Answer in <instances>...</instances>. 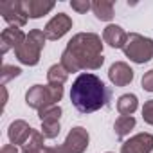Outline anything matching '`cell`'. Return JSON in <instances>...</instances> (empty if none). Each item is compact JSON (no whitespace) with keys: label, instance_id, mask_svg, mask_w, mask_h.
Wrapping results in <instances>:
<instances>
[{"label":"cell","instance_id":"cell-1","mask_svg":"<svg viewBox=\"0 0 153 153\" xmlns=\"http://www.w3.org/2000/svg\"><path fill=\"white\" fill-rule=\"evenodd\" d=\"M105 63L103 42L96 33H78L74 34L65 51L61 52L59 65L70 74L79 70H97Z\"/></svg>","mask_w":153,"mask_h":153},{"label":"cell","instance_id":"cell-2","mask_svg":"<svg viewBox=\"0 0 153 153\" xmlns=\"http://www.w3.org/2000/svg\"><path fill=\"white\" fill-rule=\"evenodd\" d=\"M110 88L96 74L81 72L70 87V101L81 114H92L101 110L110 101Z\"/></svg>","mask_w":153,"mask_h":153},{"label":"cell","instance_id":"cell-3","mask_svg":"<svg viewBox=\"0 0 153 153\" xmlns=\"http://www.w3.org/2000/svg\"><path fill=\"white\" fill-rule=\"evenodd\" d=\"M63 97V87H52V85H33L25 92V103L29 108L43 110L49 106H54Z\"/></svg>","mask_w":153,"mask_h":153},{"label":"cell","instance_id":"cell-4","mask_svg":"<svg viewBox=\"0 0 153 153\" xmlns=\"http://www.w3.org/2000/svg\"><path fill=\"white\" fill-rule=\"evenodd\" d=\"M45 40H47V36H45V33H43L42 29H33V31H29L25 42H24L22 47L15 52L16 58H18V61L24 63V65H29V67L38 65L40 54H42V51H43V47H45Z\"/></svg>","mask_w":153,"mask_h":153},{"label":"cell","instance_id":"cell-5","mask_svg":"<svg viewBox=\"0 0 153 153\" xmlns=\"http://www.w3.org/2000/svg\"><path fill=\"white\" fill-rule=\"evenodd\" d=\"M126 58L133 63H148L153 58V40L148 36H142L139 33H130L126 38V43L123 47Z\"/></svg>","mask_w":153,"mask_h":153},{"label":"cell","instance_id":"cell-6","mask_svg":"<svg viewBox=\"0 0 153 153\" xmlns=\"http://www.w3.org/2000/svg\"><path fill=\"white\" fill-rule=\"evenodd\" d=\"M0 15L9 24V27H24L27 22V13L22 0H4L0 2Z\"/></svg>","mask_w":153,"mask_h":153},{"label":"cell","instance_id":"cell-7","mask_svg":"<svg viewBox=\"0 0 153 153\" xmlns=\"http://www.w3.org/2000/svg\"><path fill=\"white\" fill-rule=\"evenodd\" d=\"M38 117L42 121V133L45 135V139H56L61 131V126H59L61 108L58 105L43 108L38 112Z\"/></svg>","mask_w":153,"mask_h":153},{"label":"cell","instance_id":"cell-8","mask_svg":"<svg viewBox=\"0 0 153 153\" xmlns=\"http://www.w3.org/2000/svg\"><path fill=\"white\" fill-rule=\"evenodd\" d=\"M88 140H90L88 131L83 126H76L68 131V135L61 146L67 153H83L88 148Z\"/></svg>","mask_w":153,"mask_h":153},{"label":"cell","instance_id":"cell-9","mask_svg":"<svg viewBox=\"0 0 153 153\" xmlns=\"http://www.w3.org/2000/svg\"><path fill=\"white\" fill-rule=\"evenodd\" d=\"M70 29H72V18H70L68 15H65V13H58V15H54V16L47 22L43 33H45L47 40H59V38L65 36Z\"/></svg>","mask_w":153,"mask_h":153},{"label":"cell","instance_id":"cell-10","mask_svg":"<svg viewBox=\"0 0 153 153\" xmlns=\"http://www.w3.org/2000/svg\"><path fill=\"white\" fill-rule=\"evenodd\" d=\"M153 149V135L151 133H137L123 142L121 153H149Z\"/></svg>","mask_w":153,"mask_h":153},{"label":"cell","instance_id":"cell-11","mask_svg":"<svg viewBox=\"0 0 153 153\" xmlns=\"http://www.w3.org/2000/svg\"><path fill=\"white\" fill-rule=\"evenodd\" d=\"M25 38H27V34L22 29H18V27H7V29H4L2 34H0V52L6 54L11 49L16 52L22 47V43L25 42Z\"/></svg>","mask_w":153,"mask_h":153},{"label":"cell","instance_id":"cell-12","mask_svg":"<svg viewBox=\"0 0 153 153\" xmlns=\"http://www.w3.org/2000/svg\"><path fill=\"white\" fill-rule=\"evenodd\" d=\"M108 78L115 87H126L133 79V68L124 61H115L108 68Z\"/></svg>","mask_w":153,"mask_h":153},{"label":"cell","instance_id":"cell-13","mask_svg":"<svg viewBox=\"0 0 153 153\" xmlns=\"http://www.w3.org/2000/svg\"><path fill=\"white\" fill-rule=\"evenodd\" d=\"M33 128L29 126V123H25V121H22V119H16V121H13L11 124H9V130H7V137H9V140H11V144H25L27 140H29V137L33 135Z\"/></svg>","mask_w":153,"mask_h":153},{"label":"cell","instance_id":"cell-14","mask_svg":"<svg viewBox=\"0 0 153 153\" xmlns=\"http://www.w3.org/2000/svg\"><path fill=\"white\" fill-rule=\"evenodd\" d=\"M126 38H128V34L124 33V29L121 25H115V24L106 25L103 31V42L114 49H123L126 43Z\"/></svg>","mask_w":153,"mask_h":153},{"label":"cell","instance_id":"cell-15","mask_svg":"<svg viewBox=\"0 0 153 153\" xmlns=\"http://www.w3.org/2000/svg\"><path fill=\"white\" fill-rule=\"evenodd\" d=\"M24 7L29 18H42L43 15L51 13L54 9V2L47 0H24Z\"/></svg>","mask_w":153,"mask_h":153},{"label":"cell","instance_id":"cell-16","mask_svg":"<svg viewBox=\"0 0 153 153\" xmlns=\"http://www.w3.org/2000/svg\"><path fill=\"white\" fill-rule=\"evenodd\" d=\"M92 11H94L97 20L110 22L114 18V2H110V0H94L92 2Z\"/></svg>","mask_w":153,"mask_h":153},{"label":"cell","instance_id":"cell-17","mask_svg":"<svg viewBox=\"0 0 153 153\" xmlns=\"http://www.w3.org/2000/svg\"><path fill=\"white\" fill-rule=\"evenodd\" d=\"M139 108V99L135 94H123L117 99V112L121 115H131Z\"/></svg>","mask_w":153,"mask_h":153},{"label":"cell","instance_id":"cell-18","mask_svg":"<svg viewBox=\"0 0 153 153\" xmlns=\"http://www.w3.org/2000/svg\"><path fill=\"white\" fill-rule=\"evenodd\" d=\"M135 128V117L133 115H119L115 124H114V130H115V135L117 139H124L130 135V131Z\"/></svg>","mask_w":153,"mask_h":153},{"label":"cell","instance_id":"cell-19","mask_svg":"<svg viewBox=\"0 0 153 153\" xmlns=\"http://www.w3.org/2000/svg\"><path fill=\"white\" fill-rule=\"evenodd\" d=\"M67 78H68V72H67L59 63L52 65V67L47 70V85H52V87H63L65 81H67Z\"/></svg>","mask_w":153,"mask_h":153},{"label":"cell","instance_id":"cell-20","mask_svg":"<svg viewBox=\"0 0 153 153\" xmlns=\"http://www.w3.org/2000/svg\"><path fill=\"white\" fill-rule=\"evenodd\" d=\"M45 146V135L38 130L33 131V135L29 137V140L22 146V151H31V149H40Z\"/></svg>","mask_w":153,"mask_h":153},{"label":"cell","instance_id":"cell-21","mask_svg":"<svg viewBox=\"0 0 153 153\" xmlns=\"http://www.w3.org/2000/svg\"><path fill=\"white\" fill-rule=\"evenodd\" d=\"M20 72H22L20 67H15V65H7V63H4V65H2V70H0V81H2V87H4L7 81L18 78Z\"/></svg>","mask_w":153,"mask_h":153},{"label":"cell","instance_id":"cell-22","mask_svg":"<svg viewBox=\"0 0 153 153\" xmlns=\"http://www.w3.org/2000/svg\"><path fill=\"white\" fill-rule=\"evenodd\" d=\"M142 119H144V123L153 126V99L144 103V106H142Z\"/></svg>","mask_w":153,"mask_h":153},{"label":"cell","instance_id":"cell-23","mask_svg":"<svg viewBox=\"0 0 153 153\" xmlns=\"http://www.w3.org/2000/svg\"><path fill=\"white\" fill-rule=\"evenodd\" d=\"M70 7L78 13H87L88 9H92V2H88V0H72Z\"/></svg>","mask_w":153,"mask_h":153},{"label":"cell","instance_id":"cell-24","mask_svg":"<svg viewBox=\"0 0 153 153\" xmlns=\"http://www.w3.org/2000/svg\"><path fill=\"white\" fill-rule=\"evenodd\" d=\"M140 85L146 92H153V68L148 70L144 76H142V79H140Z\"/></svg>","mask_w":153,"mask_h":153},{"label":"cell","instance_id":"cell-25","mask_svg":"<svg viewBox=\"0 0 153 153\" xmlns=\"http://www.w3.org/2000/svg\"><path fill=\"white\" fill-rule=\"evenodd\" d=\"M22 153H67V151L63 149V146H56V148L43 146L40 149H31V151H22Z\"/></svg>","mask_w":153,"mask_h":153},{"label":"cell","instance_id":"cell-26","mask_svg":"<svg viewBox=\"0 0 153 153\" xmlns=\"http://www.w3.org/2000/svg\"><path fill=\"white\" fill-rule=\"evenodd\" d=\"M0 153H18V148L15 144H6V146H2Z\"/></svg>","mask_w":153,"mask_h":153},{"label":"cell","instance_id":"cell-27","mask_svg":"<svg viewBox=\"0 0 153 153\" xmlns=\"http://www.w3.org/2000/svg\"><path fill=\"white\" fill-rule=\"evenodd\" d=\"M106 153H112V151H106Z\"/></svg>","mask_w":153,"mask_h":153}]
</instances>
